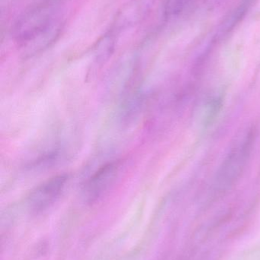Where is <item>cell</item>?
Instances as JSON below:
<instances>
[{"label":"cell","instance_id":"7a4b0ae2","mask_svg":"<svg viewBox=\"0 0 260 260\" xmlns=\"http://www.w3.org/2000/svg\"><path fill=\"white\" fill-rule=\"evenodd\" d=\"M122 166V160H112L93 172L82 186V193L85 201L94 203L103 198L119 180Z\"/></svg>","mask_w":260,"mask_h":260},{"label":"cell","instance_id":"277c9868","mask_svg":"<svg viewBox=\"0 0 260 260\" xmlns=\"http://www.w3.org/2000/svg\"><path fill=\"white\" fill-rule=\"evenodd\" d=\"M156 0H130L118 14L111 31L117 34L138 24L151 11Z\"/></svg>","mask_w":260,"mask_h":260},{"label":"cell","instance_id":"3957f363","mask_svg":"<svg viewBox=\"0 0 260 260\" xmlns=\"http://www.w3.org/2000/svg\"><path fill=\"white\" fill-rule=\"evenodd\" d=\"M68 174H59L37 186L27 198V206L32 213L45 212L61 198L68 184Z\"/></svg>","mask_w":260,"mask_h":260},{"label":"cell","instance_id":"ba28073f","mask_svg":"<svg viewBox=\"0 0 260 260\" xmlns=\"http://www.w3.org/2000/svg\"><path fill=\"white\" fill-rule=\"evenodd\" d=\"M193 0H166L164 4V15L171 18L178 16Z\"/></svg>","mask_w":260,"mask_h":260},{"label":"cell","instance_id":"6da1fadb","mask_svg":"<svg viewBox=\"0 0 260 260\" xmlns=\"http://www.w3.org/2000/svg\"><path fill=\"white\" fill-rule=\"evenodd\" d=\"M62 21L59 6L55 0H47L26 11L15 22L13 37L28 54L48 47L61 30Z\"/></svg>","mask_w":260,"mask_h":260},{"label":"cell","instance_id":"8992f818","mask_svg":"<svg viewBox=\"0 0 260 260\" xmlns=\"http://www.w3.org/2000/svg\"><path fill=\"white\" fill-rule=\"evenodd\" d=\"M116 44V34L109 30L98 41L95 49V57L98 63L106 62L114 50Z\"/></svg>","mask_w":260,"mask_h":260},{"label":"cell","instance_id":"52a82bcc","mask_svg":"<svg viewBox=\"0 0 260 260\" xmlns=\"http://www.w3.org/2000/svg\"><path fill=\"white\" fill-rule=\"evenodd\" d=\"M251 1L252 0H243L239 7L235 11V12L222 24V27L218 31V33L221 34V36L224 35V34L227 33L229 30H230V29L233 28L235 24H236L239 21L240 18L244 16L247 8L251 4Z\"/></svg>","mask_w":260,"mask_h":260},{"label":"cell","instance_id":"5b68a950","mask_svg":"<svg viewBox=\"0 0 260 260\" xmlns=\"http://www.w3.org/2000/svg\"><path fill=\"white\" fill-rule=\"evenodd\" d=\"M63 156L62 148L53 147L46 150L27 165L29 171H42L56 165Z\"/></svg>","mask_w":260,"mask_h":260}]
</instances>
